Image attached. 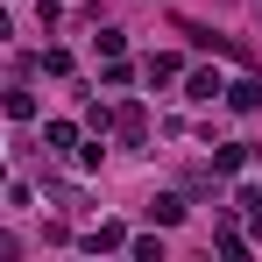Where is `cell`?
Listing matches in <instances>:
<instances>
[{"instance_id": "6da1fadb", "label": "cell", "mask_w": 262, "mask_h": 262, "mask_svg": "<svg viewBox=\"0 0 262 262\" xmlns=\"http://www.w3.org/2000/svg\"><path fill=\"white\" fill-rule=\"evenodd\" d=\"M220 92H227L234 114H255V106H262V78H234V85H220Z\"/></svg>"}, {"instance_id": "5b68a950", "label": "cell", "mask_w": 262, "mask_h": 262, "mask_svg": "<svg viewBox=\"0 0 262 262\" xmlns=\"http://www.w3.org/2000/svg\"><path fill=\"white\" fill-rule=\"evenodd\" d=\"M0 106H7L14 121H29V114H36V92H21V85H14V92H7V99H0Z\"/></svg>"}, {"instance_id": "7a4b0ae2", "label": "cell", "mask_w": 262, "mask_h": 262, "mask_svg": "<svg viewBox=\"0 0 262 262\" xmlns=\"http://www.w3.org/2000/svg\"><path fill=\"white\" fill-rule=\"evenodd\" d=\"M149 220H156V227H177V220H184V199H170V191L149 199Z\"/></svg>"}, {"instance_id": "3957f363", "label": "cell", "mask_w": 262, "mask_h": 262, "mask_svg": "<svg viewBox=\"0 0 262 262\" xmlns=\"http://www.w3.org/2000/svg\"><path fill=\"white\" fill-rule=\"evenodd\" d=\"M241 163H248V149H241V142H227V149H220V156H213V170H220V177H234V170H241Z\"/></svg>"}, {"instance_id": "277c9868", "label": "cell", "mask_w": 262, "mask_h": 262, "mask_svg": "<svg viewBox=\"0 0 262 262\" xmlns=\"http://www.w3.org/2000/svg\"><path fill=\"white\" fill-rule=\"evenodd\" d=\"M142 135H149V121H142V106H128V114H121V142H128V149H135Z\"/></svg>"}, {"instance_id": "8992f818", "label": "cell", "mask_w": 262, "mask_h": 262, "mask_svg": "<svg viewBox=\"0 0 262 262\" xmlns=\"http://www.w3.org/2000/svg\"><path fill=\"white\" fill-rule=\"evenodd\" d=\"M121 241H128L121 227H92V234H85V248H121Z\"/></svg>"}, {"instance_id": "52a82bcc", "label": "cell", "mask_w": 262, "mask_h": 262, "mask_svg": "<svg viewBox=\"0 0 262 262\" xmlns=\"http://www.w3.org/2000/svg\"><path fill=\"white\" fill-rule=\"evenodd\" d=\"M0 255H14V241H7V234H0Z\"/></svg>"}]
</instances>
